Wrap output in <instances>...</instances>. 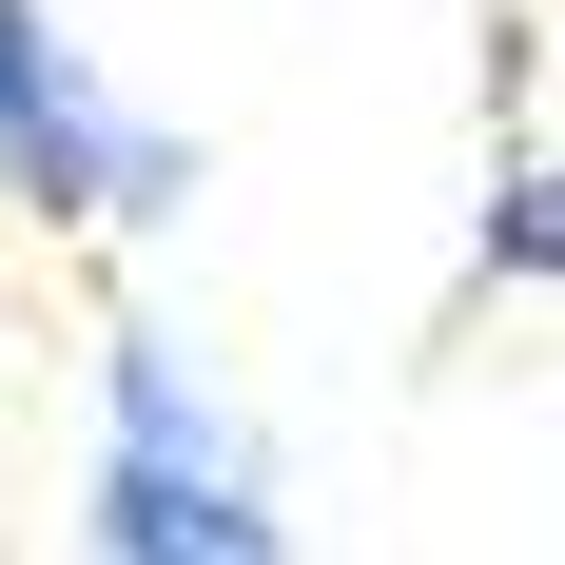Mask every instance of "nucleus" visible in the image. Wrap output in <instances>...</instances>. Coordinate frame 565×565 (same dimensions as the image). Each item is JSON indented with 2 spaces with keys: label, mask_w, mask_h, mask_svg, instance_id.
<instances>
[{
  "label": "nucleus",
  "mask_w": 565,
  "mask_h": 565,
  "mask_svg": "<svg viewBox=\"0 0 565 565\" xmlns=\"http://www.w3.org/2000/svg\"><path fill=\"white\" fill-rule=\"evenodd\" d=\"M78 565H292L274 449L254 409L175 332H98V488H78Z\"/></svg>",
  "instance_id": "f257e3e1"
},
{
  "label": "nucleus",
  "mask_w": 565,
  "mask_h": 565,
  "mask_svg": "<svg viewBox=\"0 0 565 565\" xmlns=\"http://www.w3.org/2000/svg\"><path fill=\"white\" fill-rule=\"evenodd\" d=\"M175 195H195V137L117 98L98 40H78L58 0H0V215H40V234H157Z\"/></svg>",
  "instance_id": "f03ea898"
},
{
  "label": "nucleus",
  "mask_w": 565,
  "mask_h": 565,
  "mask_svg": "<svg viewBox=\"0 0 565 565\" xmlns=\"http://www.w3.org/2000/svg\"><path fill=\"white\" fill-rule=\"evenodd\" d=\"M488 274H565V157H526L488 195Z\"/></svg>",
  "instance_id": "7ed1b4c3"
}]
</instances>
